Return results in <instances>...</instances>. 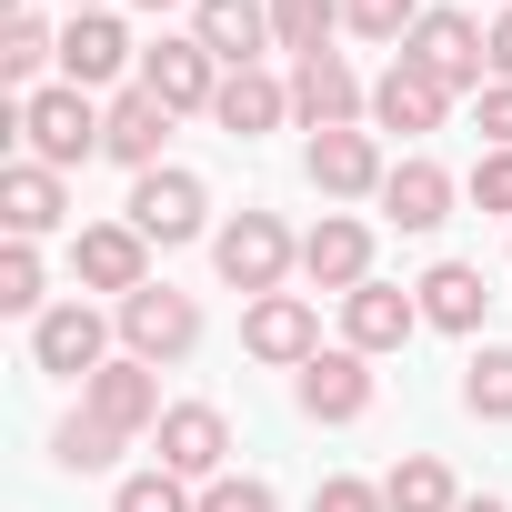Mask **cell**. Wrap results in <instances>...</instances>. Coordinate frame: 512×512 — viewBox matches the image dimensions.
<instances>
[{"mask_svg":"<svg viewBox=\"0 0 512 512\" xmlns=\"http://www.w3.org/2000/svg\"><path fill=\"white\" fill-rule=\"evenodd\" d=\"M101 121H111V101H91V91H71V81H41L31 101H11L21 161H51V171L101 161Z\"/></svg>","mask_w":512,"mask_h":512,"instance_id":"cell-1","label":"cell"},{"mask_svg":"<svg viewBox=\"0 0 512 512\" xmlns=\"http://www.w3.org/2000/svg\"><path fill=\"white\" fill-rule=\"evenodd\" d=\"M211 272H221L241 302H262V292H282V282L302 272V231H292L282 211H231V221L211 231Z\"/></svg>","mask_w":512,"mask_h":512,"instance_id":"cell-2","label":"cell"},{"mask_svg":"<svg viewBox=\"0 0 512 512\" xmlns=\"http://www.w3.org/2000/svg\"><path fill=\"white\" fill-rule=\"evenodd\" d=\"M392 61H412V71H422V81H442L452 101H462V91L482 101V81H492V31H482L472 11H422V21H412V41H402Z\"/></svg>","mask_w":512,"mask_h":512,"instance_id":"cell-3","label":"cell"},{"mask_svg":"<svg viewBox=\"0 0 512 512\" xmlns=\"http://www.w3.org/2000/svg\"><path fill=\"white\" fill-rule=\"evenodd\" d=\"M121 221H131L151 251H181V241H201V231H211V181H201V171H181V161H161V171H141V181H131Z\"/></svg>","mask_w":512,"mask_h":512,"instance_id":"cell-4","label":"cell"},{"mask_svg":"<svg viewBox=\"0 0 512 512\" xmlns=\"http://www.w3.org/2000/svg\"><path fill=\"white\" fill-rule=\"evenodd\" d=\"M111 322H121V352H131V362H151V372H171V362H191V352H201V302H191V292H171V282H151V292L111 302Z\"/></svg>","mask_w":512,"mask_h":512,"instance_id":"cell-5","label":"cell"},{"mask_svg":"<svg viewBox=\"0 0 512 512\" xmlns=\"http://www.w3.org/2000/svg\"><path fill=\"white\" fill-rule=\"evenodd\" d=\"M61 81H71V91H91V101L141 81V51H131L121 11H71V21H61Z\"/></svg>","mask_w":512,"mask_h":512,"instance_id":"cell-6","label":"cell"},{"mask_svg":"<svg viewBox=\"0 0 512 512\" xmlns=\"http://www.w3.org/2000/svg\"><path fill=\"white\" fill-rule=\"evenodd\" d=\"M292 412L322 422V432H352V422L372 412V362H362L352 342H322V352L292 372Z\"/></svg>","mask_w":512,"mask_h":512,"instance_id":"cell-7","label":"cell"},{"mask_svg":"<svg viewBox=\"0 0 512 512\" xmlns=\"http://www.w3.org/2000/svg\"><path fill=\"white\" fill-rule=\"evenodd\" d=\"M302 181H312L322 201H382V181H392L382 131H372V121H362V131H312V141H302Z\"/></svg>","mask_w":512,"mask_h":512,"instance_id":"cell-8","label":"cell"},{"mask_svg":"<svg viewBox=\"0 0 512 512\" xmlns=\"http://www.w3.org/2000/svg\"><path fill=\"white\" fill-rule=\"evenodd\" d=\"M111 342H121V322H101V302H51V312L31 322V362H41L51 382H91V372L111 362Z\"/></svg>","mask_w":512,"mask_h":512,"instance_id":"cell-9","label":"cell"},{"mask_svg":"<svg viewBox=\"0 0 512 512\" xmlns=\"http://www.w3.org/2000/svg\"><path fill=\"white\" fill-rule=\"evenodd\" d=\"M71 282H81V292H111V302L151 292V241H141L131 221H81V231H71Z\"/></svg>","mask_w":512,"mask_h":512,"instance_id":"cell-10","label":"cell"},{"mask_svg":"<svg viewBox=\"0 0 512 512\" xmlns=\"http://www.w3.org/2000/svg\"><path fill=\"white\" fill-rule=\"evenodd\" d=\"M141 91H151L171 121H191V111H211V101H221V61H211L191 31H161V41L141 51Z\"/></svg>","mask_w":512,"mask_h":512,"instance_id":"cell-11","label":"cell"},{"mask_svg":"<svg viewBox=\"0 0 512 512\" xmlns=\"http://www.w3.org/2000/svg\"><path fill=\"white\" fill-rule=\"evenodd\" d=\"M81 412H101V422H111L121 442H151L171 402H161V372H151V362H131V352H111V362H101V372L81 382Z\"/></svg>","mask_w":512,"mask_h":512,"instance_id":"cell-12","label":"cell"},{"mask_svg":"<svg viewBox=\"0 0 512 512\" xmlns=\"http://www.w3.org/2000/svg\"><path fill=\"white\" fill-rule=\"evenodd\" d=\"M151 452H161V472H181V482H221V472H231V412H221V402H171L161 432H151Z\"/></svg>","mask_w":512,"mask_h":512,"instance_id":"cell-13","label":"cell"},{"mask_svg":"<svg viewBox=\"0 0 512 512\" xmlns=\"http://www.w3.org/2000/svg\"><path fill=\"white\" fill-rule=\"evenodd\" d=\"M241 352L272 362V372H302V362L322 352V312H312V292H262V302L241 312Z\"/></svg>","mask_w":512,"mask_h":512,"instance_id":"cell-14","label":"cell"},{"mask_svg":"<svg viewBox=\"0 0 512 512\" xmlns=\"http://www.w3.org/2000/svg\"><path fill=\"white\" fill-rule=\"evenodd\" d=\"M292 121H302V131H362V121H372V91L352 81L342 51L292 61Z\"/></svg>","mask_w":512,"mask_h":512,"instance_id":"cell-15","label":"cell"},{"mask_svg":"<svg viewBox=\"0 0 512 512\" xmlns=\"http://www.w3.org/2000/svg\"><path fill=\"white\" fill-rule=\"evenodd\" d=\"M422 332V292H402V282H362V292H342V342L362 352V362H382V352H402Z\"/></svg>","mask_w":512,"mask_h":512,"instance_id":"cell-16","label":"cell"},{"mask_svg":"<svg viewBox=\"0 0 512 512\" xmlns=\"http://www.w3.org/2000/svg\"><path fill=\"white\" fill-rule=\"evenodd\" d=\"M302 282L312 292H362L372 282V221H352V211H322L312 231H302Z\"/></svg>","mask_w":512,"mask_h":512,"instance_id":"cell-17","label":"cell"},{"mask_svg":"<svg viewBox=\"0 0 512 512\" xmlns=\"http://www.w3.org/2000/svg\"><path fill=\"white\" fill-rule=\"evenodd\" d=\"M191 41L221 71H262V51H282L272 41V0H191Z\"/></svg>","mask_w":512,"mask_h":512,"instance_id":"cell-18","label":"cell"},{"mask_svg":"<svg viewBox=\"0 0 512 512\" xmlns=\"http://www.w3.org/2000/svg\"><path fill=\"white\" fill-rule=\"evenodd\" d=\"M452 201H462V181H452L432 151H402V161H392V181H382V221H402V231H442V221H452Z\"/></svg>","mask_w":512,"mask_h":512,"instance_id":"cell-19","label":"cell"},{"mask_svg":"<svg viewBox=\"0 0 512 512\" xmlns=\"http://www.w3.org/2000/svg\"><path fill=\"white\" fill-rule=\"evenodd\" d=\"M61 221H71V181L51 161H11V171H0V231H11V241H41Z\"/></svg>","mask_w":512,"mask_h":512,"instance_id":"cell-20","label":"cell"},{"mask_svg":"<svg viewBox=\"0 0 512 512\" xmlns=\"http://www.w3.org/2000/svg\"><path fill=\"white\" fill-rule=\"evenodd\" d=\"M161 141H171V111L131 81V91H111V121H101V161H121L131 181L141 171H161Z\"/></svg>","mask_w":512,"mask_h":512,"instance_id":"cell-21","label":"cell"},{"mask_svg":"<svg viewBox=\"0 0 512 512\" xmlns=\"http://www.w3.org/2000/svg\"><path fill=\"white\" fill-rule=\"evenodd\" d=\"M442 121H452V91H442V81H422L412 61H392V71L372 81V131L422 141V131H442Z\"/></svg>","mask_w":512,"mask_h":512,"instance_id":"cell-22","label":"cell"},{"mask_svg":"<svg viewBox=\"0 0 512 512\" xmlns=\"http://www.w3.org/2000/svg\"><path fill=\"white\" fill-rule=\"evenodd\" d=\"M211 121H221L231 141H262V131H282V121H292V81H272V71H221Z\"/></svg>","mask_w":512,"mask_h":512,"instance_id":"cell-23","label":"cell"},{"mask_svg":"<svg viewBox=\"0 0 512 512\" xmlns=\"http://www.w3.org/2000/svg\"><path fill=\"white\" fill-rule=\"evenodd\" d=\"M412 292H422V322H432V332H482V312H492V292H482L472 262H432Z\"/></svg>","mask_w":512,"mask_h":512,"instance_id":"cell-24","label":"cell"},{"mask_svg":"<svg viewBox=\"0 0 512 512\" xmlns=\"http://www.w3.org/2000/svg\"><path fill=\"white\" fill-rule=\"evenodd\" d=\"M41 71H61V31H51V11H11V31H0V81H11V101H31Z\"/></svg>","mask_w":512,"mask_h":512,"instance_id":"cell-25","label":"cell"},{"mask_svg":"<svg viewBox=\"0 0 512 512\" xmlns=\"http://www.w3.org/2000/svg\"><path fill=\"white\" fill-rule=\"evenodd\" d=\"M382 502H392V512H462V482H452L442 452H402V462L382 472Z\"/></svg>","mask_w":512,"mask_h":512,"instance_id":"cell-26","label":"cell"},{"mask_svg":"<svg viewBox=\"0 0 512 512\" xmlns=\"http://www.w3.org/2000/svg\"><path fill=\"white\" fill-rule=\"evenodd\" d=\"M51 462H61V472H111V462H121V432H111L101 412H61V422H51Z\"/></svg>","mask_w":512,"mask_h":512,"instance_id":"cell-27","label":"cell"},{"mask_svg":"<svg viewBox=\"0 0 512 512\" xmlns=\"http://www.w3.org/2000/svg\"><path fill=\"white\" fill-rule=\"evenodd\" d=\"M462 412L472 422H512V342H482L462 362Z\"/></svg>","mask_w":512,"mask_h":512,"instance_id":"cell-28","label":"cell"},{"mask_svg":"<svg viewBox=\"0 0 512 512\" xmlns=\"http://www.w3.org/2000/svg\"><path fill=\"white\" fill-rule=\"evenodd\" d=\"M0 312H21V322H41V312H51L41 241H0Z\"/></svg>","mask_w":512,"mask_h":512,"instance_id":"cell-29","label":"cell"},{"mask_svg":"<svg viewBox=\"0 0 512 512\" xmlns=\"http://www.w3.org/2000/svg\"><path fill=\"white\" fill-rule=\"evenodd\" d=\"M332 31H342V0H272V41H282L292 61L332 51Z\"/></svg>","mask_w":512,"mask_h":512,"instance_id":"cell-30","label":"cell"},{"mask_svg":"<svg viewBox=\"0 0 512 512\" xmlns=\"http://www.w3.org/2000/svg\"><path fill=\"white\" fill-rule=\"evenodd\" d=\"M111 512H201V482H181V472H121L111 482Z\"/></svg>","mask_w":512,"mask_h":512,"instance_id":"cell-31","label":"cell"},{"mask_svg":"<svg viewBox=\"0 0 512 512\" xmlns=\"http://www.w3.org/2000/svg\"><path fill=\"white\" fill-rule=\"evenodd\" d=\"M432 11V0H342V31H362V41H412V21Z\"/></svg>","mask_w":512,"mask_h":512,"instance_id":"cell-32","label":"cell"},{"mask_svg":"<svg viewBox=\"0 0 512 512\" xmlns=\"http://www.w3.org/2000/svg\"><path fill=\"white\" fill-rule=\"evenodd\" d=\"M201 512H282V492L262 472H221V482H201Z\"/></svg>","mask_w":512,"mask_h":512,"instance_id":"cell-33","label":"cell"},{"mask_svg":"<svg viewBox=\"0 0 512 512\" xmlns=\"http://www.w3.org/2000/svg\"><path fill=\"white\" fill-rule=\"evenodd\" d=\"M462 201H472V211H492V221H512V151H482V161H472V181H462Z\"/></svg>","mask_w":512,"mask_h":512,"instance_id":"cell-34","label":"cell"},{"mask_svg":"<svg viewBox=\"0 0 512 512\" xmlns=\"http://www.w3.org/2000/svg\"><path fill=\"white\" fill-rule=\"evenodd\" d=\"M312 512H392V502H382V482H362V472H322V482H312Z\"/></svg>","mask_w":512,"mask_h":512,"instance_id":"cell-35","label":"cell"},{"mask_svg":"<svg viewBox=\"0 0 512 512\" xmlns=\"http://www.w3.org/2000/svg\"><path fill=\"white\" fill-rule=\"evenodd\" d=\"M482 141L512 151V81H482Z\"/></svg>","mask_w":512,"mask_h":512,"instance_id":"cell-36","label":"cell"},{"mask_svg":"<svg viewBox=\"0 0 512 512\" xmlns=\"http://www.w3.org/2000/svg\"><path fill=\"white\" fill-rule=\"evenodd\" d=\"M492 81H512V11H492Z\"/></svg>","mask_w":512,"mask_h":512,"instance_id":"cell-37","label":"cell"},{"mask_svg":"<svg viewBox=\"0 0 512 512\" xmlns=\"http://www.w3.org/2000/svg\"><path fill=\"white\" fill-rule=\"evenodd\" d=\"M462 512H512V502L502 492H462Z\"/></svg>","mask_w":512,"mask_h":512,"instance_id":"cell-38","label":"cell"},{"mask_svg":"<svg viewBox=\"0 0 512 512\" xmlns=\"http://www.w3.org/2000/svg\"><path fill=\"white\" fill-rule=\"evenodd\" d=\"M131 11H191V0H131Z\"/></svg>","mask_w":512,"mask_h":512,"instance_id":"cell-39","label":"cell"},{"mask_svg":"<svg viewBox=\"0 0 512 512\" xmlns=\"http://www.w3.org/2000/svg\"><path fill=\"white\" fill-rule=\"evenodd\" d=\"M61 11H111V0H61Z\"/></svg>","mask_w":512,"mask_h":512,"instance_id":"cell-40","label":"cell"},{"mask_svg":"<svg viewBox=\"0 0 512 512\" xmlns=\"http://www.w3.org/2000/svg\"><path fill=\"white\" fill-rule=\"evenodd\" d=\"M502 11H512V0H502Z\"/></svg>","mask_w":512,"mask_h":512,"instance_id":"cell-41","label":"cell"}]
</instances>
